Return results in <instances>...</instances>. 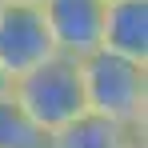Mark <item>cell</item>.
<instances>
[{
  "mask_svg": "<svg viewBox=\"0 0 148 148\" xmlns=\"http://www.w3.org/2000/svg\"><path fill=\"white\" fill-rule=\"evenodd\" d=\"M12 100L20 104L28 120L40 128V136L56 132L60 124L76 120L84 108V80H80V60L52 52L36 68H28L12 80Z\"/></svg>",
  "mask_w": 148,
  "mask_h": 148,
  "instance_id": "2",
  "label": "cell"
},
{
  "mask_svg": "<svg viewBox=\"0 0 148 148\" xmlns=\"http://www.w3.org/2000/svg\"><path fill=\"white\" fill-rule=\"evenodd\" d=\"M128 148H148V140H144V136H136V140H132Z\"/></svg>",
  "mask_w": 148,
  "mask_h": 148,
  "instance_id": "9",
  "label": "cell"
},
{
  "mask_svg": "<svg viewBox=\"0 0 148 148\" xmlns=\"http://www.w3.org/2000/svg\"><path fill=\"white\" fill-rule=\"evenodd\" d=\"M104 8H108V0H40L52 48L60 56H72V60L100 52Z\"/></svg>",
  "mask_w": 148,
  "mask_h": 148,
  "instance_id": "4",
  "label": "cell"
},
{
  "mask_svg": "<svg viewBox=\"0 0 148 148\" xmlns=\"http://www.w3.org/2000/svg\"><path fill=\"white\" fill-rule=\"evenodd\" d=\"M52 36L44 24L40 4H16V0H0V68L16 76L36 68L40 60L52 56Z\"/></svg>",
  "mask_w": 148,
  "mask_h": 148,
  "instance_id": "3",
  "label": "cell"
},
{
  "mask_svg": "<svg viewBox=\"0 0 148 148\" xmlns=\"http://www.w3.org/2000/svg\"><path fill=\"white\" fill-rule=\"evenodd\" d=\"M100 52L148 64V0H108Z\"/></svg>",
  "mask_w": 148,
  "mask_h": 148,
  "instance_id": "5",
  "label": "cell"
},
{
  "mask_svg": "<svg viewBox=\"0 0 148 148\" xmlns=\"http://www.w3.org/2000/svg\"><path fill=\"white\" fill-rule=\"evenodd\" d=\"M40 148H44V144H40Z\"/></svg>",
  "mask_w": 148,
  "mask_h": 148,
  "instance_id": "11",
  "label": "cell"
},
{
  "mask_svg": "<svg viewBox=\"0 0 148 148\" xmlns=\"http://www.w3.org/2000/svg\"><path fill=\"white\" fill-rule=\"evenodd\" d=\"M40 144H44L40 128L20 112L12 92L0 96V148H40Z\"/></svg>",
  "mask_w": 148,
  "mask_h": 148,
  "instance_id": "7",
  "label": "cell"
},
{
  "mask_svg": "<svg viewBox=\"0 0 148 148\" xmlns=\"http://www.w3.org/2000/svg\"><path fill=\"white\" fill-rule=\"evenodd\" d=\"M84 108L128 132L148 128V64L124 60L112 52H92L80 60Z\"/></svg>",
  "mask_w": 148,
  "mask_h": 148,
  "instance_id": "1",
  "label": "cell"
},
{
  "mask_svg": "<svg viewBox=\"0 0 148 148\" xmlns=\"http://www.w3.org/2000/svg\"><path fill=\"white\" fill-rule=\"evenodd\" d=\"M16 4H40V0H16Z\"/></svg>",
  "mask_w": 148,
  "mask_h": 148,
  "instance_id": "10",
  "label": "cell"
},
{
  "mask_svg": "<svg viewBox=\"0 0 148 148\" xmlns=\"http://www.w3.org/2000/svg\"><path fill=\"white\" fill-rule=\"evenodd\" d=\"M136 136H144V132H128V128L104 120L96 112H80L76 120H68L56 132H48L44 148H128Z\"/></svg>",
  "mask_w": 148,
  "mask_h": 148,
  "instance_id": "6",
  "label": "cell"
},
{
  "mask_svg": "<svg viewBox=\"0 0 148 148\" xmlns=\"http://www.w3.org/2000/svg\"><path fill=\"white\" fill-rule=\"evenodd\" d=\"M8 92H12V76L0 68V96H8Z\"/></svg>",
  "mask_w": 148,
  "mask_h": 148,
  "instance_id": "8",
  "label": "cell"
}]
</instances>
